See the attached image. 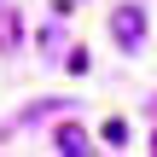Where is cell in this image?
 <instances>
[{"instance_id":"cell-2","label":"cell","mask_w":157,"mask_h":157,"mask_svg":"<svg viewBox=\"0 0 157 157\" xmlns=\"http://www.w3.org/2000/svg\"><path fill=\"white\" fill-rule=\"evenodd\" d=\"M52 146H58V151H64V157H87V151H93V146H87V134H82L76 122H64V128L52 134Z\"/></svg>"},{"instance_id":"cell-5","label":"cell","mask_w":157,"mask_h":157,"mask_svg":"<svg viewBox=\"0 0 157 157\" xmlns=\"http://www.w3.org/2000/svg\"><path fill=\"white\" fill-rule=\"evenodd\" d=\"M151 151H157V134H151Z\"/></svg>"},{"instance_id":"cell-4","label":"cell","mask_w":157,"mask_h":157,"mask_svg":"<svg viewBox=\"0 0 157 157\" xmlns=\"http://www.w3.org/2000/svg\"><path fill=\"white\" fill-rule=\"evenodd\" d=\"M122 140H128V122L111 117V122H105V146H122Z\"/></svg>"},{"instance_id":"cell-1","label":"cell","mask_w":157,"mask_h":157,"mask_svg":"<svg viewBox=\"0 0 157 157\" xmlns=\"http://www.w3.org/2000/svg\"><path fill=\"white\" fill-rule=\"evenodd\" d=\"M111 41H117L122 52H134V47L146 41V12H140V6H117V12H111Z\"/></svg>"},{"instance_id":"cell-3","label":"cell","mask_w":157,"mask_h":157,"mask_svg":"<svg viewBox=\"0 0 157 157\" xmlns=\"http://www.w3.org/2000/svg\"><path fill=\"white\" fill-rule=\"evenodd\" d=\"M17 41H23V17H17L12 6H0V52H12Z\"/></svg>"}]
</instances>
